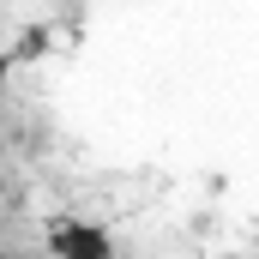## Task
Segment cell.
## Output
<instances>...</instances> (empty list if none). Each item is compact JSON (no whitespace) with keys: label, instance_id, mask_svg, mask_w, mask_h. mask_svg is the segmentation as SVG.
<instances>
[{"label":"cell","instance_id":"6da1fadb","mask_svg":"<svg viewBox=\"0 0 259 259\" xmlns=\"http://www.w3.org/2000/svg\"><path fill=\"white\" fill-rule=\"evenodd\" d=\"M49 253L55 259H115V235L91 217H55L49 223Z\"/></svg>","mask_w":259,"mask_h":259},{"label":"cell","instance_id":"7a4b0ae2","mask_svg":"<svg viewBox=\"0 0 259 259\" xmlns=\"http://www.w3.org/2000/svg\"><path fill=\"white\" fill-rule=\"evenodd\" d=\"M6 72H12V61H6V55H0V91H6Z\"/></svg>","mask_w":259,"mask_h":259}]
</instances>
